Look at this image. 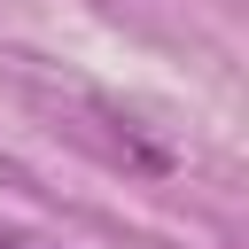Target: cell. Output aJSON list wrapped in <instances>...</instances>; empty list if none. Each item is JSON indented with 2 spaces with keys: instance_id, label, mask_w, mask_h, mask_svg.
Listing matches in <instances>:
<instances>
[{
  "instance_id": "6da1fadb",
  "label": "cell",
  "mask_w": 249,
  "mask_h": 249,
  "mask_svg": "<svg viewBox=\"0 0 249 249\" xmlns=\"http://www.w3.org/2000/svg\"><path fill=\"white\" fill-rule=\"evenodd\" d=\"M0 249H39L31 233H16V226H0Z\"/></svg>"
}]
</instances>
